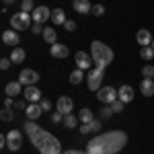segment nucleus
<instances>
[{
	"instance_id": "f257e3e1",
	"label": "nucleus",
	"mask_w": 154,
	"mask_h": 154,
	"mask_svg": "<svg viewBox=\"0 0 154 154\" xmlns=\"http://www.w3.org/2000/svg\"><path fill=\"white\" fill-rule=\"evenodd\" d=\"M23 128H25V131L29 134L33 146H35L41 154H62V144H60V140L56 136H51L49 131L41 130L35 121L27 119V123H25Z\"/></svg>"
},
{
	"instance_id": "f03ea898",
	"label": "nucleus",
	"mask_w": 154,
	"mask_h": 154,
	"mask_svg": "<svg viewBox=\"0 0 154 154\" xmlns=\"http://www.w3.org/2000/svg\"><path fill=\"white\" fill-rule=\"evenodd\" d=\"M128 144V136L119 130H113L109 134H103L95 140L86 144V152L88 154H117L123 146Z\"/></svg>"
},
{
	"instance_id": "7ed1b4c3",
	"label": "nucleus",
	"mask_w": 154,
	"mask_h": 154,
	"mask_svg": "<svg viewBox=\"0 0 154 154\" xmlns=\"http://www.w3.org/2000/svg\"><path fill=\"white\" fill-rule=\"evenodd\" d=\"M91 56L95 60V66H101V68H105L109 66L113 58H115V54H113V49L105 45L103 41H93L91 43Z\"/></svg>"
},
{
	"instance_id": "20e7f679",
	"label": "nucleus",
	"mask_w": 154,
	"mask_h": 154,
	"mask_svg": "<svg viewBox=\"0 0 154 154\" xmlns=\"http://www.w3.org/2000/svg\"><path fill=\"white\" fill-rule=\"evenodd\" d=\"M33 17H31V12H14L11 17V27L14 31H25V29H31L33 27Z\"/></svg>"
},
{
	"instance_id": "39448f33",
	"label": "nucleus",
	"mask_w": 154,
	"mask_h": 154,
	"mask_svg": "<svg viewBox=\"0 0 154 154\" xmlns=\"http://www.w3.org/2000/svg\"><path fill=\"white\" fill-rule=\"evenodd\" d=\"M103 70L105 68H101V66H95V70L91 72L88 76H86V84H88V91H99L101 88V82H103Z\"/></svg>"
},
{
	"instance_id": "423d86ee",
	"label": "nucleus",
	"mask_w": 154,
	"mask_h": 154,
	"mask_svg": "<svg viewBox=\"0 0 154 154\" xmlns=\"http://www.w3.org/2000/svg\"><path fill=\"white\" fill-rule=\"evenodd\" d=\"M97 99L101 101V103H113V101H117L119 95H117V91L113 88V86H101L99 91H97Z\"/></svg>"
},
{
	"instance_id": "0eeeda50",
	"label": "nucleus",
	"mask_w": 154,
	"mask_h": 154,
	"mask_svg": "<svg viewBox=\"0 0 154 154\" xmlns=\"http://www.w3.org/2000/svg\"><path fill=\"white\" fill-rule=\"evenodd\" d=\"M21 144H23V136H21L19 130H11L6 134V148H11L12 152H17L21 148Z\"/></svg>"
},
{
	"instance_id": "6e6552de",
	"label": "nucleus",
	"mask_w": 154,
	"mask_h": 154,
	"mask_svg": "<svg viewBox=\"0 0 154 154\" xmlns=\"http://www.w3.org/2000/svg\"><path fill=\"white\" fill-rule=\"evenodd\" d=\"M19 82L23 84V86H35L39 82V74L35 70H23L19 74Z\"/></svg>"
},
{
	"instance_id": "1a4fd4ad",
	"label": "nucleus",
	"mask_w": 154,
	"mask_h": 154,
	"mask_svg": "<svg viewBox=\"0 0 154 154\" xmlns=\"http://www.w3.org/2000/svg\"><path fill=\"white\" fill-rule=\"evenodd\" d=\"M31 17H33V21L39 25H43L48 19H51V11H49L48 6H35V11L31 12Z\"/></svg>"
},
{
	"instance_id": "9d476101",
	"label": "nucleus",
	"mask_w": 154,
	"mask_h": 154,
	"mask_svg": "<svg viewBox=\"0 0 154 154\" xmlns=\"http://www.w3.org/2000/svg\"><path fill=\"white\" fill-rule=\"evenodd\" d=\"M93 56L91 54H86V51H78L76 54V66L80 68V70H88L91 66H93Z\"/></svg>"
},
{
	"instance_id": "9b49d317",
	"label": "nucleus",
	"mask_w": 154,
	"mask_h": 154,
	"mask_svg": "<svg viewBox=\"0 0 154 154\" xmlns=\"http://www.w3.org/2000/svg\"><path fill=\"white\" fill-rule=\"evenodd\" d=\"M2 41H4V45L17 48V45H19V33H17L14 29H6V31L2 33Z\"/></svg>"
},
{
	"instance_id": "f8f14e48",
	"label": "nucleus",
	"mask_w": 154,
	"mask_h": 154,
	"mask_svg": "<svg viewBox=\"0 0 154 154\" xmlns=\"http://www.w3.org/2000/svg\"><path fill=\"white\" fill-rule=\"evenodd\" d=\"M23 95H25V101H29V103H39L41 101V91L37 86H27L23 91Z\"/></svg>"
},
{
	"instance_id": "ddd939ff",
	"label": "nucleus",
	"mask_w": 154,
	"mask_h": 154,
	"mask_svg": "<svg viewBox=\"0 0 154 154\" xmlns=\"http://www.w3.org/2000/svg\"><path fill=\"white\" fill-rule=\"evenodd\" d=\"M72 107H74V101H72L70 97H60L58 99V111L62 115H68L72 111Z\"/></svg>"
},
{
	"instance_id": "4468645a",
	"label": "nucleus",
	"mask_w": 154,
	"mask_h": 154,
	"mask_svg": "<svg viewBox=\"0 0 154 154\" xmlns=\"http://www.w3.org/2000/svg\"><path fill=\"white\" fill-rule=\"evenodd\" d=\"M25 113H27V119H31V121H35V119L41 117V113H43V109L39 103H29V107L25 109Z\"/></svg>"
},
{
	"instance_id": "2eb2a0df",
	"label": "nucleus",
	"mask_w": 154,
	"mask_h": 154,
	"mask_svg": "<svg viewBox=\"0 0 154 154\" xmlns=\"http://www.w3.org/2000/svg\"><path fill=\"white\" fill-rule=\"evenodd\" d=\"M152 39H154V37L150 35L148 29H140V31L136 33V41H138L142 48H144V45H152Z\"/></svg>"
},
{
	"instance_id": "dca6fc26",
	"label": "nucleus",
	"mask_w": 154,
	"mask_h": 154,
	"mask_svg": "<svg viewBox=\"0 0 154 154\" xmlns=\"http://www.w3.org/2000/svg\"><path fill=\"white\" fill-rule=\"evenodd\" d=\"M72 6H74V11L80 12V14H88V12L93 11V4H91L88 0H74Z\"/></svg>"
},
{
	"instance_id": "f3484780",
	"label": "nucleus",
	"mask_w": 154,
	"mask_h": 154,
	"mask_svg": "<svg viewBox=\"0 0 154 154\" xmlns=\"http://www.w3.org/2000/svg\"><path fill=\"white\" fill-rule=\"evenodd\" d=\"M117 95H119V101H123V103H131V101H134V88L128 86V84H123V86L117 91Z\"/></svg>"
},
{
	"instance_id": "a211bd4d",
	"label": "nucleus",
	"mask_w": 154,
	"mask_h": 154,
	"mask_svg": "<svg viewBox=\"0 0 154 154\" xmlns=\"http://www.w3.org/2000/svg\"><path fill=\"white\" fill-rule=\"evenodd\" d=\"M68 54H70V49L66 48V45H62V43H54L51 45V56L54 58H68Z\"/></svg>"
},
{
	"instance_id": "6ab92c4d",
	"label": "nucleus",
	"mask_w": 154,
	"mask_h": 154,
	"mask_svg": "<svg viewBox=\"0 0 154 154\" xmlns=\"http://www.w3.org/2000/svg\"><path fill=\"white\" fill-rule=\"evenodd\" d=\"M140 91L144 97H152L154 95V78H144L140 84Z\"/></svg>"
},
{
	"instance_id": "aec40b11",
	"label": "nucleus",
	"mask_w": 154,
	"mask_h": 154,
	"mask_svg": "<svg viewBox=\"0 0 154 154\" xmlns=\"http://www.w3.org/2000/svg\"><path fill=\"white\" fill-rule=\"evenodd\" d=\"M21 91H23V84L19 82V80H17V82H8V84H6V88H4V93H6L8 97L21 95Z\"/></svg>"
},
{
	"instance_id": "412c9836",
	"label": "nucleus",
	"mask_w": 154,
	"mask_h": 154,
	"mask_svg": "<svg viewBox=\"0 0 154 154\" xmlns=\"http://www.w3.org/2000/svg\"><path fill=\"white\" fill-rule=\"evenodd\" d=\"M51 21H54V25H64L68 19H66V12L62 11V8H54L51 11Z\"/></svg>"
},
{
	"instance_id": "4be33fe9",
	"label": "nucleus",
	"mask_w": 154,
	"mask_h": 154,
	"mask_svg": "<svg viewBox=\"0 0 154 154\" xmlns=\"http://www.w3.org/2000/svg\"><path fill=\"white\" fill-rule=\"evenodd\" d=\"M101 130V119H93L91 123H82V128H80V131L82 134H88V131H99Z\"/></svg>"
},
{
	"instance_id": "5701e85b",
	"label": "nucleus",
	"mask_w": 154,
	"mask_h": 154,
	"mask_svg": "<svg viewBox=\"0 0 154 154\" xmlns=\"http://www.w3.org/2000/svg\"><path fill=\"white\" fill-rule=\"evenodd\" d=\"M11 60H12V64H21V62H25V49L23 48H12Z\"/></svg>"
},
{
	"instance_id": "b1692460",
	"label": "nucleus",
	"mask_w": 154,
	"mask_h": 154,
	"mask_svg": "<svg viewBox=\"0 0 154 154\" xmlns=\"http://www.w3.org/2000/svg\"><path fill=\"white\" fill-rule=\"evenodd\" d=\"M43 39H45L48 43H51V45H54V43H58V41H56V39H58V33H56V29H51V27H45V29H43Z\"/></svg>"
},
{
	"instance_id": "393cba45",
	"label": "nucleus",
	"mask_w": 154,
	"mask_h": 154,
	"mask_svg": "<svg viewBox=\"0 0 154 154\" xmlns=\"http://www.w3.org/2000/svg\"><path fill=\"white\" fill-rule=\"evenodd\" d=\"M78 119H80V123H91V121L95 119V115H93V111H91V109H80Z\"/></svg>"
},
{
	"instance_id": "a878e982",
	"label": "nucleus",
	"mask_w": 154,
	"mask_h": 154,
	"mask_svg": "<svg viewBox=\"0 0 154 154\" xmlns=\"http://www.w3.org/2000/svg\"><path fill=\"white\" fill-rule=\"evenodd\" d=\"M140 58L146 60V62H150V60L154 58V48L152 45H144V48L140 49Z\"/></svg>"
},
{
	"instance_id": "bb28decb",
	"label": "nucleus",
	"mask_w": 154,
	"mask_h": 154,
	"mask_svg": "<svg viewBox=\"0 0 154 154\" xmlns=\"http://www.w3.org/2000/svg\"><path fill=\"white\" fill-rule=\"evenodd\" d=\"M78 125V117H74L72 113H68V115H64V128H68V130H72V128H76Z\"/></svg>"
},
{
	"instance_id": "cd10ccee",
	"label": "nucleus",
	"mask_w": 154,
	"mask_h": 154,
	"mask_svg": "<svg viewBox=\"0 0 154 154\" xmlns=\"http://www.w3.org/2000/svg\"><path fill=\"white\" fill-rule=\"evenodd\" d=\"M82 78H84V74H82L80 68H76V70L70 74V82L72 84H80V82H82Z\"/></svg>"
},
{
	"instance_id": "c85d7f7f",
	"label": "nucleus",
	"mask_w": 154,
	"mask_h": 154,
	"mask_svg": "<svg viewBox=\"0 0 154 154\" xmlns=\"http://www.w3.org/2000/svg\"><path fill=\"white\" fill-rule=\"evenodd\" d=\"M0 119H2V121H12V119H14V113L11 111V107H4V109H2Z\"/></svg>"
},
{
	"instance_id": "c756f323",
	"label": "nucleus",
	"mask_w": 154,
	"mask_h": 154,
	"mask_svg": "<svg viewBox=\"0 0 154 154\" xmlns=\"http://www.w3.org/2000/svg\"><path fill=\"white\" fill-rule=\"evenodd\" d=\"M21 11H23V12H33V11H35L33 0H23V2H21Z\"/></svg>"
},
{
	"instance_id": "7c9ffc66",
	"label": "nucleus",
	"mask_w": 154,
	"mask_h": 154,
	"mask_svg": "<svg viewBox=\"0 0 154 154\" xmlns=\"http://www.w3.org/2000/svg\"><path fill=\"white\" fill-rule=\"evenodd\" d=\"M142 76L144 78H154V66L152 64H148V66L142 68Z\"/></svg>"
},
{
	"instance_id": "2f4dec72",
	"label": "nucleus",
	"mask_w": 154,
	"mask_h": 154,
	"mask_svg": "<svg viewBox=\"0 0 154 154\" xmlns=\"http://www.w3.org/2000/svg\"><path fill=\"white\" fill-rule=\"evenodd\" d=\"M123 105H125V103H123V101H113V103H111V111H113V113H119V111H123Z\"/></svg>"
},
{
	"instance_id": "473e14b6",
	"label": "nucleus",
	"mask_w": 154,
	"mask_h": 154,
	"mask_svg": "<svg viewBox=\"0 0 154 154\" xmlns=\"http://www.w3.org/2000/svg\"><path fill=\"white\" fill-rule=\"evenodd\" d=\"M93 14H95V17H101V14H103V12H105V6H103V4H95V6H93Z\"/></svg>"
},
{
	"instance_id": "72a5a7b5",
	"label": "nucleus",
	"mask_w": 154,
	"mask_h": 154,
	"mask_svg": "<svg viewBox=\"0 0 154 154\" xmlns=\"http://www.w3.org/2000/svg\"><path fill=\"white\" fill-rule=\"evenodd\" d=\"M11 64H12L11 58H2V60H0V68H2V70H8V68H11Z\"/></svg>"
},
{
	"instance_id": "f704fd0d",
	"label": "nucleus",
	"mask_w": 154,
	"mask_h": 154,
	"mask_svg": "<svg viewBox=\"0 0 154 154\" xmlns=\"http://www.w3.org/2000/svg\"><path fill=\"white\" fill-rule=\"evenodd\" d=\"M31 33H35V35H43V27L39 23H33V27H31Z\"/></svg>"
},
{
	"instance_id": "c9c22d12",
	"label": "nucleus",
	"mask_w": 154,
	"mask_h": 154,
	"mask_svg": "<svg viewBox=\"0 0 154 154\" xmlns=\"http://www.w3.org/2000/svg\"><path fill=\"white\" fill-rule=\"evenodd\" d=\"M64 29H66V31H76V23H74V21H66V23H64Z\"/></svg>"
},
{
	"instance_id": "e433bc0d",
	"label": "nucleus",
	"mask_w": 154,
	"mask_h": 154,
	"mask_svg": "<svg viewBox=\"0 0 154 154\" xmlns=\"http://www.w3.org/2000/svg\"><path fill=\"white\" fill-rule=\"evenodd\" d=\"M39 105H41L43 111H49V109H51V103H49L48 99H41V101H39Z\"/></svg>"
},
{
	"instance_id": "4c0bfd02",
	"label": "nucleus",
	"mask_w": 154,
	"mask_h": 154,
	"mask_svg": "<svg viewBox=\"0 0 154 154\" xmlns=\"http://www.w3.org/2000/svg\"><path fill=\"white\" fill-rule=\"evenodd\" d=\"M51 121H54V123H58V121H62V113H54V115H51Z\"/></svg>"
},
{
	"instance_id": "58836bf2",
	"label": "nucleus",
	"mask_w": 154,
	"mask_h": 154,
	"mask_svg": "<svg viewBox=\"0 0 154 154\" xmlns=\"http://www.w3.org/2000/svg\"><path fill=\"white\" fill-rule=\"evenodd\" d=\"M111 113H113V111H111V105L103 109V117H107V115H111Z\"/></svg>"
},
{
	"instance_id": "ea45409f",
	"label": "nucleus",
	"mask_w": 154,
	"mask_h": 154,
	"mask_svg": "<svg viewBox=\"0 0 154 154\" xmlns=\"http://www.w3.org/2000/svg\"><path fill=\"white\" fill-rule=\"evenodd\" d=\"M4 107H12V97H6L4 99Z\"/></svg>"
},
{
	"instance_id": "a19ab883",
	"label": "nucleus",
	"mask_w": 154,
	"mask_h": 154,
	"mask_svg": "<svg viewBox=\"0 0 154 154\" xmlns=\"http://www.w3.org/2000/svg\"><path fill=\"white\" fill-rule=\"evenodd\" d=\"M62 154H88V152H78V150H66V152Z\"/></svg>"
},
{
	"instance_id": "79ce46f5",
	"label": "nucleus",
	"mask_w": 154,
	"mask_h": 154,
	"mask_svg": "<svg viewBox=\"0 0 154 154\" xmlns=\"http://www.w3.org/2000/svg\"><path fill=\"white\" fill-rule=\"evenodd\" d=\"M12 2H14V0H2V4H4V6H6V4H12Z\"/></svg>"
},
{
	"instance_id": "37998d69",
	"label": "nucleus",
	"mask_w": 154,
	"mask_h": 154,
	"mask_svg": "<svg viewBox=\"0 0 154 154\" xmlns=\"http://www.w3.org/2000/svg\"><path fill=\"white\" fill-rule=\"evenodd\" d=\"M152 48H154V39H152Z\"/></svg>"
}]
</instances>
